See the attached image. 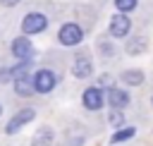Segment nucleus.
Instances as JSON below:
<instances>
[{"mask_svg": "<svg viewBox=\"0 0 153 146\" xmlns=\"http://www.w3.org/2000/svg\"><path fill=\"white\" fill-rule=\"evenodd\" d=\"M48 29V17L41 14V12H29L24 19H22V31L26 36H33V34H41Z\"/></svg>", "mask_w": 153, "mask_h": 146, "instance_id": "obj_1", "label": "nucleus"}, {"mask_svg": "<svg viewBox=\"0 0 153 146\" xmlns=\"http://www.w3.org/2000/svg\"><path fill=\"white\" fill-rule=\"evenodd\" d=\"M55 84H57V77H55V72H50V69H38V72L33 74V91H38V93L53 91Z\"/></svg>", "mask_w": 153, "mask_h": 146, "instance_id": "obj_2", "label": "nucleus"}, {"mask_svg": "<svg viewBox=\"0 0 153 146\" xmlns=\"http://www.w3.org/2000/svg\"><path fill=\"white\" fill-rule=\"evenodd\" d=\"M33 115H36V112H33L31 108H24V110L14 112V115L10 117V122H7L5 132H7V134H17V132H19V129H22L24 124H29V122L33 120Z\"/></svg>", "mask_w": 153, "mask_h": 146, "instance_id": "obj_3", "label": "nucleus"}, {"mask_svg": "<svg viewBox=\"0 0 153 146\" xmlns=\"http://www.w3.org/2000/svg\"><path fill=\"white\" fill-rule=\"evenodd\" d=\"M57 38H60L62 45H76V43H81L84 31H81V26H76V24H65V26L60 29Z\"/></svg>", "mask_w": 153, "mask_h": 146, "instance_id": "obj_4", "label": "nucleus"}, {"mask_svg": "<svg viewBox=\"0 0 153 146\" xmlns=\"http://www.w3.org/2000/svg\"><path fill=\"white\" fill-rule=\"evenodd\" d=\"M31 53H33V45L26 36H17L12 41V55L17 60H31Z\"/></svg>", "mask_w": 153, "mask_h": 146, "instance_id": "obj_5", "label": "nucleus"}, {"mask_svg": "<svg viewBox=\"0 0 153 146\" xmlns=\"http://www.w3.org/2000/svg\"><path fill=\"white\" fill-rule=\"evenodd\" d=\"M129 26H131L129 17H124V12H120V14H115L112 22H110V34H112L115 38H122V36L129 34Z\"/></svg>", "mask_w": 153, "mask_h": 146, "instance_id": "obj_6", "label": "nucleus"}, {"mask_svg": "<svg viewBox=\"0 0 153 146\" xmlns=\"http://www.w3.org/2000/svg\"><path fill=\"white\" fill-rule=\"evenodd\" d=\"M84 105H86L88 110H98V108L103 105V91H100L98 86L86 89V91H84Z\"/></svg>", "mask_w": 153, "mask_h": 146, "instance_id": "obj_7", "label": "nucleus"}, {"mask_svg": "<svg viewBox=\"0 0 153 146\" xmlns=\"http://www.w3.org/2000/svg\"><path fill=\"white\" fill-rule=\"evenodd\" d=\"M14 91L17 96L26 98L33 93V79H29V74H22V77H14Z\"/></svg>", "mask_w": 153, "mask_h": 146, "instance_id": "obj_8", "label": "nucleus"}, {"mask_svg": "<svg viewBox=\"0 0 153 146\" xmlns=\"http://www.w3.org/2000/svg\"><path fill=\"white\" fill-rule=\"evenodd\" d=\"M91 72H93V67H91V60L88 57H76L74 60V65H72V74L74 77H79V79H84V77H91Z\"/></svg>", "mask_w": 153, "mask_h": 146, "instance_id": "obj_9", "label": "nucleus"}, {"mask_svg": "<svg viewBox=\"0 0 153 146\" xmlns=\"http://www.w3.org/2000/svg\"><path fill=\"white\" fill-rule=\"evenodd\" d=\"M108 101H110V105H112L115 110H120V108H124V105L129 103V96H127L124 91H120V89H110V91H108Z\"/></svg>", "mask_w": 153, "mask_h": 146, "instance_id": "obj_10", "label": "nucleus"}, {"mask_svg": "<svg viewBox=\"0 0 153 146\" xmlns=\"http://www.w3.org/2000/svg\"><path fill=\"white\" fill-rule=\"evenodd\" d=\"M134 134H136V129H134V127H124V129L115 132V134L110 136V141H112V144H120V141H127V139H131Z\"/></svg>", "mask_w": 153, "mask_h": 146, "instance_id": "obj_11", "label": "nucleus"}, {"mask_svg": "<svg viewBox=\"0 0 153 146\" xmlns=\"http://www.w3.org/2000/svg\"><path fill=\"white\" fill-rule=\"evenodd\" d=\"M50 139H53V132H50L48 127H43V129H38V132H36V136H33V146L50 144Z\"/></svg>", "mask_w": 153, "mask_h": 146, "instance_id": "obj_12", "label": "nucleus"}, {"mask_svg": "<svg viewBox=\"0 0 153 146\" xmlns=\"http://www.w3.org/2000/svg\"><path fill=\"white\" fill-rule=\"evenodd\" d=\"M122 79H124L127 84H134V86H136V84H141V81H143V74H141L139 69H129V72H124V74H122Z\"/></svg>", "mask_w": 153, "mask_h": 146, "instance_id": "obj_13", "label": "nucleus"}, {"mask_svg": "<svg viewBox=\"0 0 153 146\" xmlns=\"http://www.w3.org/2000/svg\"><path fill=\"white\" fill-rule=\"evenodd\" d=\"M115 5H117L120 12H129V10L136 7V0H115Z\"/></svg>", "mask_w": 153, "mask_h": 146, "instance_id": "obj_14", "label": "nucleus"}, {"mask_svg": "<svg viewBox=\"0 0 153 146\" xmlns=\"http://www.w3.org/2000/svg\"><path fill=\"white\" fill-rule=\"evenodd\" d=\"M122 120H124V117H122V112L112 108V112H110V124H122Z\"/></svg>", "mask_w": 153, "mask_h": 146, "instance_id": "obj_15", "label": "nucleus"}, {"mask_svg": "<svg viewBox=\"0 0 153 146\" xmlns=\"http://www.w3.org/2000/svg\"><path fill=\"white\" fill-rule=\"evenodd\" d=\"M141 48H143V41H139V43H129V48H127V50H129V53H139Z\"/></svg>", "mask_w": 153, "mask_h": 146, "instance_id": "obj_16", "label": "nucleus"}, {"mask_svg": "<svg viewBox=\"0 0 153 146\" xmlns=\"http://www.w3.org/2000/svg\"><path fill=\"white\" fill-rule=\"evenodd\" d=\"M10 79V69H0V81H7Z\"/></svg>", "mask_w": 153, "mask_h": 146, "instance_id": "obj_17", "label": "nucleus"}, {"mask_svg": "<svg viewBox=\"0 0 153 146\" xmlns=\"http://www.w3.org/2000/svg\"><path fill=\"white\" fill-rule=\"evenodd\" d=\"M5 7H14V5H19V0H0Z\"/></svg>", "mask_w": 153, "mask_h": 146, "instance_id": "obj_18", "label": "nucleus"}, {"mask_svg": "<svg viewBox=\"0 0 153 146\" xmlns=\"http://www.w3.org/2000/svg\"><path fill=\"white\" fill-rule=\"evenodd\" d=\"M0 112H2V108H0Z\"/></svg>", "mask_w": 153, "mask_h": 146, "instance_id": "obj_19", "label": "nucleus"}]
</instances>
